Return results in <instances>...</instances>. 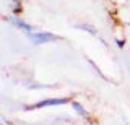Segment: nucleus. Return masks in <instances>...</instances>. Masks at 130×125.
Instances as JSON below:
<instances>
[{
	"mask_svg": "<svg viewBox=\"0 0 130 125\" xmlns=\"http://www.w3.org/2000/svg\"><path fill=\"white\" fill-rule=\"evenodd\" d=\"M29 38L32 39V42H36V44H46V42L54 41L55 36L51 34V33H29Z\"/></svg>",
	"mask_w": 130,
	"mask_h": 125,
	"instance_id": "1",
	"label": "nucleus"
},
{
	"mask_svg": "<svg viewBox=\"0 0 130 125\" xmlns=\"http://www.w3.org/2000/svg\"><path fill=\"white\" fill-rule=\"evenodd\" d=\"M67 99H46V101H41L36 106L32 107H47V106H60V104H65Z\"/></svg>",
	"mask_w": 130,
	"mask_h": 125,
	"instance_id": "2",
	"label": "nucleus"
},
{
	"mask_svg": "<svg viewBox=\"0 0 130 125\" xmlns=\"http://www.w3.org/2000/svg\"><path fill=\"white\" fill-rule=\"evenodd\" d=\"M11 21H13L16 26H20V29H23V31H28V33H32V31H31V26H29V25H26V23L20 21V20H11Z\"/></svg>",
	"mask_w": 130,
	"mask_h": 125,
	"instance_id": "3",
	"label": "nucleus"
}]
</instances>
